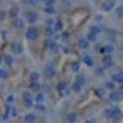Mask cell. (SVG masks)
Masks as SVG:
<instances>
[{
    "label": "cell",
    "instance_id": "cell-1",
    "mask_svg": "<svg viewBox=\"0 0 123 123\" xmlns=\"http://www.w3.org/2000/svg\"><path fill=\"white\" fill-rule=\"evenodd\" d=\"M119 114H120V111L115 107H107L103 111V115H104L105 119H107V120L113 119V117H115Z\"/></svg>",
    "mask_w": 123,
    "mask_h": 123
},
{
    "label": "cell",
    "instance_id": "cell-2",
    "mask_svg": "<svg viewBox=\"0 0 123 123\" xmlns=\"http://www.w3.org/2000/svg\"><path fill=\"white\" fill-rule=\"evenodd\" d=\"M37 28L36 27H30L28 30L26 31V34H25V36H26V38L28 40V41H35L36 38H37Z\"/></svg>",
    "mask_w": 123,
    "mask_h": 123
},
{
    "label": "cell",
    "instance_id": "cell-3",
    "mask_svg": "<svg viewBox=\"0 0 123 123\" xmlns=\"http://www.w3.org/2000/svg\"><path fill=\"white\" fill-rule=\"evenodd\" d=\"M55 74V70H54V64L53 62L51 61H49L46 66H45V70H44V75L45 77H48V78H52L53 76Z\"/></svg>",
    "mask_w": 123,
    "mask_h": 123
},
{
    "label": "cell",
    "instance_id": "cell-4",
    "mask_svg": "<svg viewBox=\"0 0 123 123\" xmlns=\"http://www.w3.org/2000/svg\"><path fill=\"white\" fill-rule=\"evenodd\" d=\"M24 104H25L26 107H31V106L33 105V97H32V95H31L30 93H27V92L24 93Z\"/></svg>",
    "mask_w": 123,
    "mask_h": 123
},
{
    "label": "cell",
    "instance_id": "cell-5",
    "mask_svg": "<svg viewBox=\"0 0 123 123\" xmlns=\"http://www.w3.org/2000/svg\"><path fill=\"white\" fill-rule=\"evenodd\" d=\"M102 62H103V66L105 68H110L112 67L113 64V58L111 54H107V55H105L103 59H102Z\"/></svg>",
    "mask_w": 123,
    "mask_h": 123
},
{
    "label": "cell",
    "instance_id": "cell-6",
    "mask_svg": "<svg viewBox=\"0 0 123 123\" xmlns=\"http://www.w3.org/2000/svg\"><path fill=\"white\" fill-rule=\"evenodd\" d=\"M112 79L113 81L115 82H123V72L122 71H120V72H114V74H112Z\"/></svg>",
    "mask_w": 123,
    "mask_h": 123
},
{
    "label": "cell",
    "instance_id": "cell-7",
    "mask_svg": "<svg viewBox=\"0 0 123 123\" xmlns=\"http://www.w3.org/2000/svg\"><path fill=\"white\" fill-rule=\"evenodd\" d=\"M82 61H84V63L86 66H88V67H93L94 66V60H93V56L92 55H88V54H86V55L82 56Z\"/></svg>",
    "mask_w": 123,
    "mask_h": 123
},
{
    "label": "cell",
    "instance_id": "cell-8",
    "mask_svg": "<svg viewBox=\"0 0 123 123\" xmlns=\"http://www.w3.org/2000/svg\"><path fill=\"white\" fill-rule=\"evenodd\" d=\"M26 18L28 20V23H35L37 19V14L34 11H28L26 14Z\"/></svg>",
    "mask_w": 123,
    "mask_h": 123
},
{
    "label": "cell",
    "instance_id": "cell-9",
    "mask_svg": "<svg viewBox=\"0 0 123 123\" xmlns=\"http://www.w3.org/2000/svg\"><path fill=\"white\" fill-rule=\"evenodd\" d=\"M116 0H107L104 5V10L105 11H111L114 7V5H115Z\"/></svg>",
    "mask_w": 123,
    "mask_h": 123
},
{
    "label": "cell",
    "instance_id": "cell-10",
    "mask_svg": "<svg viewBox=\"0 0 123 123\" xmlns=\"http://www.w3.org/2000/svg\"><path fill=\"white\" fill-rule=\"evenodd\" d=\"M75 82H76V84H78V85L82 88V86L86 84L85 76H84V75H78L77 77H76V79H75Z\"/></svg>",
    "mask_w": 123,
    "mask_h": 123
},
{
    "label": "cell",
    "instance_id": "cell-11",
    "mask_svg": "<svg viewBox=\"0 0 123 123\" xmlns=\"http://www.w3.org/2000/svg\"><path fill=\"white\" fill-rule=\"evenodd\" d=\"M78 45H79V48L80 49L85 50V49H87L88 46H89V41H88V40H86V38H79Z\"/></svg>",
    "mask_w": 123,
    "mask_h": 123
},
{
    "label": "cell",
    "instance_id": "cell-12",
    "mask_svg": "<svg viewBox=\"0 0 123 123\" xmlns=\"http://www.w3.org/2000/svg\"><path fill=\"white\" fill-rule=\"evenodd\" d=\"M11 50H12L14 53L19 54V53L22 52V45L19 44V43H12V44H11Z\"/></svg>",
    "mask_w": 123,
    "mask_h": 123
},
{
    "label": "cell",
    "instance_id": "cell-13",
    "mask_svg": "<svg viewBox=\"0 0 123 123\" xmlns=\"http://www.w3.org/2000/svg\"><path fill=\"white\" fill-rule=\"evenodd\" d=\"M108 98H110V101L112 102H117L120 99V93L119 92H112L108 95Z\"/></svg>",
    "mask_w": 123,
    "mask_h": 123
},
{
    "label": "cell",
    "instance_id": "cell-14",
    "mask_svg": "<svg viewBox=\"0 0 123 123\" xmlns=\"http://www.w3.org/2000/svg\"><path fill=\"white\" fill-rule=\"evenodd\" d=\"M14 26H15L17 30H23V28H24V23H23L22 19L16 18L15 20H14Z\"/></svg>",
    "mask_w": 123,
    "mask_h": 123
},
{
    "label": "cell",
    "instance_id": "cell-15",
    "mask_svg": "<svg viewBox=\"0 0 123 123\" xmlns=\"http://www.w3.org/2000/svg\"><path fill=\"white\" fill-rule=\"evenodd\" d=\"M77 113H69L67 115V120H68V122H70V123H74L77 121Z\"/></svg>",
    "mask_w": 123,
    "mask_h": 123
},
{
    "label": "cell",
    "instance_id": "cell-16",
    "mask_svg": "<svg viewBox=\"0 0 123 123\" xmlns=\"http://www.w3.org/2000/svg\"><path fill=\"white\" fill-rule=\"evenodd\" d=\"M89 31H90L89 33L95 34V35H98V34L101 33V27L97 26V25H93V26H90Z\"/></svg>",
    "mask_w": 123,
    "mask_h": 123
},
{
    "label": "cell",
    "instance_id": "cell-17",
    "mask_svg": "<svg viewBox=\"0 0 123 123\" xmlns=\"http://www.w3.org/2000/svg\"><path fill=\"white\" fill-rule=\"evenodd\" d=\"M49 48H50V50H51L52 52H58V51H59V45L56 44L55 42H51V43L49 44Z\"/></svg>",
    "mask_w": 123,
    "mask_h": 123
},
{
    "label": "cell",
    "instance_id": "cell-18",
    "mask_svg": "<svg viewBox=\"0 0 123 123\" xmlns=\"http://www.w3.org/2000/svg\"><path fill=\"white\" fill-rule=\"evenodd\" d=\"M25 122H27V123H33L34 121H35V115L34 114H27L26 116H25Z\"/></svg>",
    "mask_w": 123,
    "mask_h": 123
},
{
    "label": "cell",
    "instance_id": "cell-19",
    "mask_svg": "<svg viewBox=\"0 0 123 123\" xmlns=\"http://www.w3.org/2000/svg\"><path fill=\"white\" fill-rule=\"evenodd\" d=\"M44 11L46 14H49V15H52V14H55L56 12V9L53 7V6H51V7H45Z\"/></svg>",
    "mask_w": 123,
    "mask_h": 123
},
{
    "label": "cell",
    "instance_id": "cell-20",
    "mask_svg": "<svg viewBox=\"0 0 123 123\" xmlns=\"http://www.w3.org/2000/svg\"><path fill=\"white\" fill-rule=\"evenodd\" d=\"M62 27H63L62 22H61V20H56L55 24H54V31H55V32H59V31L62 30Z\"/></svg>",
    "mask_w": 123,
    "mask_h": 123
},
{
    "label": "cell",
    "instance_id": "cell-21",
    "mask_svg": "<svg viewBox=\"0 0 123 123\" xmlns=\"http://www.w3.org/2000/svg\"><path fill=\"white\" fill-rule=\"evenodd\" d=\"M104 48H105V52L108 53V54H111L114 51V45L113 44H107V45H105Z\"/></svg>",
    "mask_w": 123,
    "mask_h": 123
},
{
    "label": "cell",
    "instance_id": "cell-22",
    "mask_svg": "<svg viewBox=\"0 0 123 123\" xmlns=\"http://www.w3.org/2000/svg\"><path fill=\"white\" fill-rule=\"evenodd\" d=\"M115 14H116V16H117L119 18H122L123 17V6H120V7L116 8Z\"/></svg>",
    "mask_w": 123,
    "mask_h": 123
},
{
    "label": "cell",
    "instance_id": "cell-23",
    "mask_svg": "<svg viewBox=\"0 0 123 123\" xmlns=\"http://www.w3.org/2000/svg\"><path fill=\"white\" fill-rule=\"evenodd\" d=\"M56 89L59 92L60 94H63V90L66 89V85H64L63 82H59L58 84V87H56Z\"/></svg>",
    "mask_w": 123,
    "mask_h": 123
},
{
    "label": "cell",
    "instance_id": "cell-24",
    "mask_svg": "<svg viewBox=\"0 0 123 123\" xmlns=\"http://www.w3.org/2000/svg\"><path fill=\"white\" fill-rule=\"evenodd\" d=\"M38 78H40V75H38L37 72H32L31 74V79H32V81H37Z\"/></svg>",
    "mask_w": 123,
    "mask_h": 123
},
{
    "label": "cell",
    "instance_id": "cell-25",
    "mask_svg": "<svg viewBox=\"0 0 123 123\" xmlns=\"http://www.w3.org/2000/svg\"><path fill=\"white\" fill-rule=\"evenodd\" d=\"M71 88H72V90H74L75 93H79V92L81 90V87H80L78 84H76V82L72 84V87H71Z\"/></svg>",
    "mask_w": 123,
    "mask_h": 123
},
{
    "label": "cell",
    "instance_id": "cell-26",
    "mask_svg": "<svg viewBox=\"0 0 123 123\" xmlns=\"http://www.w3.org/2000/svg\"><path fill=\"white\" fill-rule=\"evenodd\" d=\"M114 87H115V85H114V82L113 81H106L105 82V88H107V89H114Z\"/></svg>",
    "mask_w": 123,
    "mask_h": 123
},
{
    "label": "cell",
    "instance_id": "cell-27",
    "mask_svg": "<svg viewBox=\"0 0 123 123\" xmlns=\"http://www.w3.org/2000/svg\"><path fill=\"white\" fill-rule=\"evenodd\" d=\"M95 93H96L97 96L102 97L103 95H104V88H101V87H98V88H96V89H95Z\"/></svg>",
    "mask_w": 123,
    "mask_h": 123
},
{
    "label": "cell",
    "instance_id": "cell-28",
    "mask_svg": "<svg viewBox=\"0 0 123 123\" xmlns=\"http://www.w3.org/2000/svg\"><path fill=\"white\" fill-rule=\"evenodd\" d=\"M71 69H72V71H74V72L79 71V63H78V62H74V63L71 64Z\"/></svg>",
    "mask_w": 123,
    "mask_h": 123
},
{
    "label": "cell",
    "instance_id": "cell-29",
    "mask_svg": "<svg viewBox=\"0 0 123 123\" xmlns=\"http://www.w3.org/2000/svg\"><path fill=\"white\" fill-rule=\"evenodd\" d=\"M43 99H44V96H43L42 94H37V95H36V97H35V101L37 102V104L42 103V102H43Z\"/></svg>",
    "mask_w": 123,
    "mask_h": 123
},
{
    "label": "cell",
    "instance_id": "cell-30",
    "mask_svg": "<svg viewBox=\"0 0 123 123\" xmlns=\"http://www.w3.org/2000/svg\"><path fill=\"white\" fill-rule=\"evenodd\" d=\"M87 37H88V41L95 42V41H96V38H97V35H95V34H92V33H88Z\"/></svg>",
    "mask_w": 123,
    "mask_h": 123
},
{
    "label": "cell",
    "instance_id": "cell-31",
    "mask_svg": "<svg viewBox=\"0 0 123 123\" xmlns=\"http://www.w3.org/2000/svg\"><path fill=\"white\" fill-rule=\"evenodd\" d=\"M7 76H8L7 71H6V70H4V69H1V68H0V78L5 79V78H7Z\"/></svg>",
    "mask_w": 123,
    "mask_h": 123
},
{
    "label": "cell",
    "instance_id": "cell-32",
    "mask_svg": "<svg viewBox=\"0 0 123 123\" xmlns=\"http://www.w3.org/2000/svg\"><path fill=\"white\" fill-rule=\"evenodd\" d=\"M5 62H6L8 66H10V64L12 63V58H11L10 55H6L5 56Z\"/></svg>",
    "mask_w": 123,
    "mask_h": 123
},
{
    "label": "cell",
    "instance_id": "cell-33",
    "mask_svg": "<svg viewBox=\"0 0 123 123\" xmlns=\"http://www.w3.org/2000/svg\"><path fill=\"white\" fill-rule=\"evenodd\" d=\"M18 12H19V9L17 7H12V8H11V10H10V15L11 16H16Z\"/></svg>",
    "mask_w": 123,
    "mask_h": 123
},
{
    "label": "cell",
    "instance_id": "cell-34",
    "mask_svg": "<svg viewBox=\"0 0 123 123\" xmlns=\"http://www.w3.org/2000/svg\"><path fill=\"white\" fill-rule=\"evenodd\" d=\"M44 5L45 7H51L54 5V0H44Z\"/></svg>",
    "mask_w": 123,
    "mask_h": 123
},
{
    "label": "cell",
    "instance_id": "cell-35",
    "mask_svg": "<svg viewBox=\"0 0 123 123\" xmlns=\"http://www.w3.org/2000/svg\"><path fill=\"white\" fill-rule=\"evenodd\" d=\"M32 89L35 90V92H36V90H38V89H40V85H38L37 82H33V85H32Z\"/></svg>",
    "mask_w": 123,
    "mask_h": 123
},
{
    "label": "cell",
    "instance_id": "cell-36",
    "mask_svg": "<svg viewBox=\"0 0 123 123\" xmlns=\"http://www.w3.org/2000/svg\"><path fill=\"white\" fill-rule=\"evenodd\" d=\"M45 32H46V34H48V35H52V34H53V32H52V28H51V27H50V26H48V27H46V30H45Z\"/></svg>",
    "mask_w": 123,
    "mask_h": 123
},
{
    "label": "cell",
    "instance_id": "cell-37",
    "mask_svg": "<svg viewBox=\"0 0 123 123\" xmlns=\"http://www.w3.org/2000/svg\"><path fill=\"white\" fill-rule=\"evenodd\" d=\"M38 2H40V0H31L30 1V4L32 5V6H36Z\"/></svg>",
    "mask_w": 123,
    "mask_h": 123
},
{
    "label": "cell",
    "instance_id": "cell-38",
    "mask_svg": "<svg viewBox=\"0 0 123 123\" xmlns=\"http://www.w3.org/2000/svg\"><path fill=\"white\" fill-rule=\"evenodd\" d=\"M7 101L8 102H12V101H14V96H8L7 97Z\"/></svg>",
    "mask_w": 123,
    "mask_h": 123
},
{
    "label": "cell",
    "instance_id": "cell-39",
    "mask_svg": "<svg viewBox=\"0 0 123 123\" xmlns=\"http://www.w3.org/2000/svg\"><path fill=\"white\" fill-rule=\"evenodd\" d=\"M98 51H99V52H101V53H104V52H105V48H104V46H102V48L99 49Z\"/></svg>",
    "mask_w": 123,
    "mask_h": 123
},
{
    "label": "cell",
    "instance_id": "cell-40",
    "mask_svg": "<svg viewBox=\"0 0 123 123\" xmlns=\"http://www.w3.org/2000/svg\"><path fill=\"white\" fill-rule=\"evenodd\" d=\"M48 24H49V25H51V24H52V20H51V19H49V20H48Z\"/></svg>",
    "mask_w": 123,
    "mask_h": 123
},
{
    "label": "cell",
    "instance_id": "cell-41",
    "mask_svg": "<svg viewBox=\"0 0 123 123\" xmlns=\"http://www.w3.org/2000/svg\"><path fill=\"white\" fill-rule=\"evenodd\" d=\"M23 1H24V2H28V4H30L31 0H23Z\"/></svg>",
    "mask_w": 123,
    "mask_h": 123
},
{
    "label": "cell",
    "instance_id": "cell-42",
    "mask_svg": "<svg viewBox=\"0 0 123 123\" xmlns=\"http://www.w3.org/2000/svg\"><path fill=\"white\" fill-rule=\"evenodd\" d=\"M1 60H2V55L0 54V63H1Z\"/></svg>",
    "mask_w": 123,
    "mask_h": 123
},
{
    "label": "cell",
    "instance_id": "cell-43",
    "mask_svg": "<svg viewBox=\"0 0 123 123\" xmlns=\"http://www.w3.org/2000/svg\"><path fill=\"white\" fill-rule=\"evenodd\" d=\"M121 54H122V56H123V48H122V51H121Z\"/></svg>",
    "mask_w": 123,
    "mask_h": 123
},
{
    "label": "cell",
    "instance_id": "cell-44",
    "mask_svg": "<svg viewBox=\"0 0 123 123\" xmlns=\"http://www.w3.org/2000/svg\"><path fill=\"white\" fill-rule=\"evenodd\" d=\"M121 90H122V92H123V86H122V87H121Z\"/></svg>",
    "mask_w": 123,
    "mask_h": 123
}]
</instances>
